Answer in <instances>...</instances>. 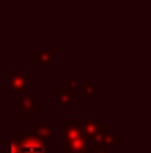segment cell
<instances>
[{
  "instance_id": "cell-4",
  "label": "cell",
  "mask_w": 151,
  "mask_h": 153,
  "mask_svg": "<svg viewBox=\"0 0 151 153\" xmlns=\"http://www.w3.org/2000/svg\"><path fill=\"white\" fill-rule=\"evenodd\" d=\"M18 109L23 111L24 114H26V117H31V116L34 114V111H39V109H41V104H39L38 101H34L33 96L24 94V96H21L20 101H18Z\"/></svg>"
},
{
  "instance_id": "cell-7",
  "label": "cell",
  "mask_w": 151,
  "mask_h": 153,
  "mask_svg": "<svg viewBox=\"0 0 151 153\" xmlns=\"http://www.w3.org/2000/svg\"><path fill=\"white\" fill-rule=\"evenodd\" d=\"M63 137L65 140H70V138H77V137H81V130H80V126H78V121L71 117L65 126H63Z\"/></svg>"
},
{
  "instance_id": "cell-9",
  "label": "cell",
  "mask_w": 151,
  "mask_h": 153,
  "mask_svg": "<svg viewBox=\"0 0 151 153\" xmlns=\"http://www.w3.org/2000/svg\"><path fill=\"white\" fill-rule=\"evenodd\" d=\"M54 54L47 51H38L33 54V62L36 65H44V64H54Z\"/></svg>"
},
{
  "instance_id": "cell-5",
  "label": "cell",
  "mask_w": 151,
  "mask_h": 153,
  "mask_svg": "<svg viewBox=\"0 0 151 153\" xmlns=\"http://www.w3.org/2000/svg\"><path fill=\"white\" fill-rule=\"evenodd\" d=\"M99 145H102V147H116V148L120 147L122 145L120 132H109V130H106L99 138Z\"/></svg>"
},
{
  "instance_id": "cell-3",
  "label": "cell",
  "mask_w": 151,
  "mask_h": 153,
  "mask_svg": "<svg viewBox=\"0 0 151 153\" xmlns=\"http://www.w3.org/2000/svg\"><path fill=\"white\" fill-rule=\"evenodd\" d=\"M62 152L63 153H86L89 152V142L83 135L77 138H70V140L63 142Z\"/></svg>"
},
{
  "instance_id": "cell-10",
  "label": "cell",
  "mask_w": 151,
  "mask_h": 153,
  "mask_svg": "<svg viewBox=\"0 0 151 153\" xmlns=\"http://www.w3.org/2000/svg\"><path fill=\"white\" fill-rule=\"evenodd\" d=\"M83 88H85V90H83L85 94H99V91H101V90L98 88V86H94L91 82L85 83V85H83Z\"/></svg>"
},
{
  "instance_id": "cell-8",
  "label": "cell",
  "mask_w": 151,
  "mask_h": 153,
  "mask_svg": "<svg viewBox=\"0 0 151 153\" xmlns=\"http://www.w3.org/2000/svg\"><path fill=\"white\" fill-rule=\"evenodd\" d=\"M34 135L44 138V140H54L55 138V132H54V126H44V124H36L33 127Z\"/></svg>"
},
{
  "instance_id": "cell-1",
  "label": "cell",
  "mask_w": 151,
  "mask_h": 153,
  "mask_svg": "<svg viewBox=\"0 0 151 153\" xmlns=\"http://www.w3.org/2000/svg\"><path fill=\"white\" fill-rule=\"evenodd\" d=\"M12 137L18 142V153H49L47 140L34 134L12 132Z\"/></svg>"
},
{
  "instance_id": "cell-12",
  "label": "cell",
  "mask_w": 151,
  "mask_h": 153,
  "mask_svg": "<svg viewBox=\"0 0 151 153\" xmlns=\"http://www.w3.org/2000/svg\"><path fill=\"white\" fill-rule=\"evenodd\" d=\"M77 88H78V82H70V85H68V91L71 94H75L77 96Z\"/></svg>"
},
{
  "instance_id": "cell-6",
  "label": "cell",
  "mask_w": 151,
  "mask_h": 153,
  "mask_svg": "<svg viewBox=\"0 0 151 153\" xmlns=\"http://www.w3.org/2000/svg\"><path fill=\"white\" fill-rule=\"evenodd\" d=\"M55 96H57V101L60 103V106L62 109H70L71 103H75L77 101V96L75 94H71L68 90H63V88H55Z\"/></svg>"
},
{
  "instance_id": "cell-11",
  "label": "cell",
  "mask_w": 151,
  "mask_h": 153,
  "mask_svg": "<svg viewBox=\"0 0 151 153\" xmlns=\"http://www.w3.org/2000/svg\"><path fill=\"white\" fill-rule=\"evenodd\" d=\"M89 153H109L106 150V147H102V145H91L89 147Z\"/></svg>"
},
{
  "instance_id": "cell-2",
  "label": "cell",
  "mask_w": 151,
  "mask_h": 153,
  "mask_svg": "<svg viewBox=\"0 0 151 153\" xmlns=\"http://www.w3.org/2000/svg\"><path fill=\"white\" fill-rule=\"evenodd\" d=\"M31 80H33V74H21V72H13L10 76V90L13 94H23L29 88Z\"/></svg>"
}]
</instances>
